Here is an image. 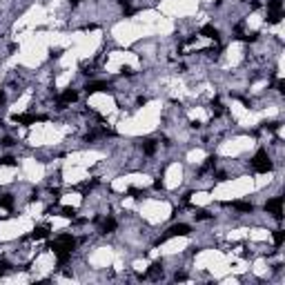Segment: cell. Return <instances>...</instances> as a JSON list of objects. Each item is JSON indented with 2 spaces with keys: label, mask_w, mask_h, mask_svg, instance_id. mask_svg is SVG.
<instances>
[{
  "label": "cell",
  "mask_w": 285,
  "mask_h": 285,
  "mask_svg": "<svg viewBox=\"0 0 285 285\" xmlns=\"http://www.w3.org/2000/svg\"><path fill=\"white\" fill-rule=\"evenodd\" d=\"M272 236H274V243H276V247H281V245H283V238H285V236H283V230H274Z\"/></svg>",
  "instance_id": "obj_2"
},
{
  "label": "cell",
  "mask_w": 285,
  "mask_h": 285,
  "mask_svg": "<svg viewBox=\"0 0 285 285\" xmlns=\"http://www.w3.org/2000/svg\"><path fill=\"white\" fill-rule=\"evenodd\" d=\"M250 167L254 169V172L258 174H267L274 169V163H272V156H269L267 149H258L256 154H254V158L250 160Z\"/></svg>",
  "instance_id": "obj_1"
}]
</instances>
